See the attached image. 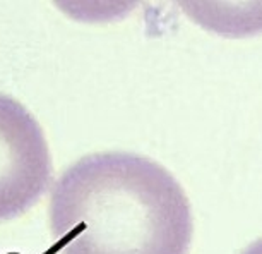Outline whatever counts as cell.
Here are the masks:
<instances>
[{"instance_id": "obj_1", "label": "cell", "mask_w": 262, "mask_h": 254, "mask_svg": "<svg viewBox=\"0 0 262 254\" xmlns=\"http://www.w3.org/2000/svg\"><path fill=\"white\" fill-rule=\"evenodd\" d=\"M48 227L62 254H187L192 211L177 179L127 151L84 155L53 182Z\"/></svg>"}, {"instance_id": "obj_2", "label": "cell", "mask_w": 262, "mask_h": 254, "mask_svg": "<svg viewBox=\"0 0 262 254\" xmlns=\"http://www.w3.org/2000/svg\"><path fill=\"white\" fill-rule=\"evenodd\" d=\"M52 157L34 115L0 93V222L29 210L47 191Z\"/></svg>"}, {"instance_id": "obj_3", "label": "cell", "mask_w": 262, "mask_h": 254, "mask_svg": "<svg viewBox=\"0 0 262 254\" xmlns=\"http://www.w3.org/2000/svg\"><path fill=\"white\" fill-rule=\"evenodd\" d=\"M240 254H262V239H257L250 246H247Z\"/></svg>"}]
</instances>
